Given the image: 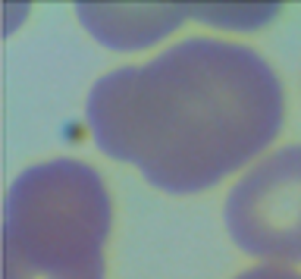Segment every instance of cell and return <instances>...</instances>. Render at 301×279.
<instances>
[{
  "instance_id": "cell-1",
  "label": "cell",
  "mask_w": 301,
  "mask_h": 279,
  "mask_svg": "<svg viewBox=\"0 0 301 279\" xmlns=\"http://www.w3.org/2000/svg\"><path fill=\"white\" fill-rule=\"evenodd\" d=\"M85 123L97 151L157 191L198 195L264 157L283 132L285 94L254 47L195 35L100 76Z\"/></svg>"
},
{
  "instance_id": "cell-2",
  "label": "cell",
  "mask_w": 301,
  "mask_h": 279,
  "mask_svg": "<svg viewBox=\"0 0 301 279\" xmlns=\"http://www.w3.org/2000/svg\"><path fill=\"white\" fill-rule=\"evenodd\" d=\"M113 201L104 176L82 160L53 157L22 170L3 207V276L104 279Z\"/></svg>"
},
{
  "instance_id": "cell-3",
  "label": "cell",
  "mask_w": 301,
  "mask_h": 279,
  "mask_svg": "<svg viewBox=\"0 0 301 279\" xmlns=\"http://www.w3.org/2000/svg\"><path fill=\"white\" fill-rule=\"evenodd\" d=\"M232 245L254 261L301 264V144H285L251 163L223 201Z\"/></svg>"
},
{
  "instance_id": "cell-4",
  "label": "cell",
  "mask_w": 301,
  "mask_h": 279,
  "mask_svg": "<svg viewBox=\"0 0 301 279\" xmlns=\"http://www.w3.org/2000/svg\"><path fill=\"white\" fill-rule=\"evenodd\" d=\"M76 19L88 35L113 50H142L163 41L189 19L179 3H76Z\"/></svg>"
},
{
  "instance_id": "cell-5",
  "label": "cell",
  "mask_w": 301,
  "mask_h": 279,
  "mask_svg": "<svg viewBox=\"0 0 301 279\" xmlns=\"http://www.w3.org/2000/svg\"><path fill=\"white\" fill-rule=\"evenodd\" d=\"M279 6H189V16L213 22L220 29H254V25H264L267 19L276 16Z\"/></svg>"
},
{
  "instance_id": "cell-6",
  "label": "cell",
  "mask_w": 301,
  "mask_h": 279,
  "mask_svg": "<svg viewBox=\"0 0 301 279\" xmlns=\"http://www.w3.org/2000/svg\"><path fill=\"white\" fill-rule=\"evenodd\" d=\"M232 279H301V273H295L289 267H276V264H257V267L242 270Z\"/></svg>"
}]
</instances>
